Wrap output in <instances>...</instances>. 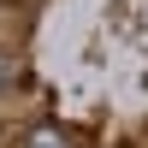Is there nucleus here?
<instances>
[{
  "label": "nucleus",
  "instance_id": "f257e3e1",
  "mask_svg": "<svg viewBox=\"0 0 148 148\" xmlns=\"http://www.w3.org/2000/svg\"><path fill=\"white\" fill-rule=\"evenodd\" d=\"M24 148H71V136H65L59 125H36L30 136H24Z\"/></svg>",
  "mask_w": 148,
  "mask_h": 148
}]
</instances>
